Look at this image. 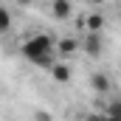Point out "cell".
I'll use <instances>...</instances> for the list:
<instances>
[{"label":"cell","instance_id":"8","mask_svg":"<svg viewBox=\"0 0 121 121\" xmlns=\"http://www.w3.org/2000/svg\"><path fill=\"white\" fill-rule=\"evenodd\" d=\"M9 28H11V14L6 6H0V34H6Z\"/></svg>","mask_w":121,"mask_h":121},{"label":"cell","instance_id":"5","mask_svg":"<svg viewBox=\"0 0 121 121\" xmlns=\"http://www.w3.org/2000/svg\"><path fill=\"white\" fill-rule=\"evenodd\" d=\"M85 26L90 28V34H99L101 26H104V17L101 14H90V17H85Z\"/></svg>","mask_w":121,"mask_h":121},{"label":"cell","instance_id":"9","mask_svg":"<svg viewBox=\"0 0 121 121\" xmlns=\"http://www.w3.org/2000/svg\"><path fill=\"white\" fill-rule=\"evenodd\" d=\"M104 116L107 118H121V101H110V107H107Z\"/></svg>","mask_w":121,"mask_h":121},{"label":"cell","instance_id":"1","mask_svg":"<svg viewBox=\"0 0 121 121\" xmlns=\"http://www.w3.org/2000/svg\"><path fill=\"white\" fill-rule=\"evenodd\" d=\"M23 54H26V59H31L34 65L51 70V65H54V39H51L48 34H34V37L26 39Z\"/></svg>","mask_w":121,"mask_h":121},{"label":"cell","instance_id":"12","mask_svg":"<svg viewBox=\"0 0 121 121\" xmlns=\"http://www.w3.org/2000/svg\"><path fill=\"white\" fill-rule=\"evenodd\" d=\"M104 118H107V116H104ZM107 121H121V118H107Z\"/></svg>","mask_w":121,"mask_h":121},{"label":"cell","instance_id":"11","mask_svg":"<svg viewBox=\"0 0 121 121\" xmlns=\"http://www.w3.org/2000/svg\"><path fill=\"white\" fill-rule=\"evenodd\" d=\"M34 118H37V121H51V116H48V113H42V110H39V113H37V116H34Z\"/></svg>","mask_w":121,"mask_h":121},{"label":"cell","instance_id":"3","mask_svg":"<svg viewBox=\"0 0 121 121\" xmlns=\"http://www.w3.org/2000/svg\"><path fill=\"white\" fill-rule=\"evenodd\" d=\"M51 76H54V82H68L70 79V68L65 62H54L51 65Z\"/></svg>","mask_w":121,"mask_h":121},{"label":"cell","instance_id":"4","mask_svg":"<svg viewBox=\"0 0 121 121\" xmlns=\"http://www.w3.org/2000/svg\"><path fill=\"white\" fill-rule=\"evenodd\" d=\"M56 48H59V54H65V56H70V54H76L79 42H76L73 37H65V39H59V42H56Z\"/></svg>","mask_w":121,"mask_h":121},{"label":"cell","instance_id":"7","mask_svg":"<svg viewBox=\"0 0 121 121\" xmlns=\"http://www.w3.org/2000/svg\"><path fill=\"white\" fill-rule=\"evenodd\" d=\"M93 87H96L99 93H107L110 90V79H107L104 73H93Z\"/></svg>","mask_w":121,"mask_h":121},{"label":"cell","instance_id":"10","mask_svg":"<svg viewBox=\"0 0 121 121\" xmlns=\"http://www.w3.org/2000/svg\"><path fill=\"white\" fill-rule=\"evenodd\" d=\"M82 121H107V118H104V113H90V116H85Z\"/></svg>","mask_w":121,"mask_h":121},{"label":"cell","instance_id":"6","mask_svg":"<svg viewBox=\"0 0 121 121\" xmlns=\"http://www.w3.org/2000/svg\"><path fill=\"white\" fill-rule=\"evenodd\" d=\"M51 11H54V17H70V3H65V0H56L54 6H51Z\"/></svg>","mask_w":121,"mask_h":121},{"label":"cell","instance_id":"2","mask_svg":"<svg viewBox=\"0 0 121 121\" xmlns=\"http://www.w3.org/2000/svg\"><path fill=\"white\" fill-rule=\"evenodd\" d=\"M85 51H87L90 56H99V54L104 51V42H101V34H87V39H85Z\"/></svg>","mask_w":121,"mask_h":121}]
</instances>
